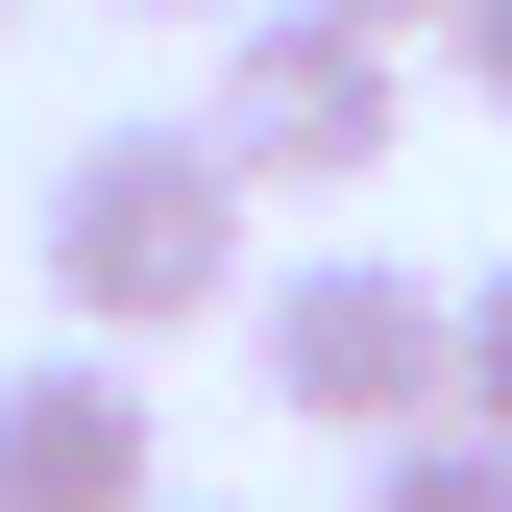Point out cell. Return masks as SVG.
<instances>
[{"label":"cell","mask_w":512,"mask_h":512,"mask_svg":"<svg viewBox=\"0 0 512 512\" xmlns=\"http://www.w3.org/2000/svg\"><path fill=\"white\" fill-rule=\"evenodd\" d=\"M0 512H171V439H147V366L122 342L0 366Z\"/></svg>","instance_id":"4"},{"label":"cell","mask_w":512,"mask_h":512,"mask_svg":"<svg viewBox=\"0 0 512 512\" xmlns=\"http://www.w3.org/2000/svg\"><path fill=\"white\" fill-rule=\"evenodd\" d=\"M196 122L244 147V196H366V171H391V122H415V49L342 25V0H244Z\"/></svg>","instance_id":"3"},{"label":"cell","mask_w":512,"mask_h":512,"mask_svg":"<svg viewBox=\"0 0 512 512\" xmlns=\"http://www.w3.org/2000/svg\"><path fill=\"white\" fill-rule=\"evenodd\" d=\"M439 74H464V98H512V0H464V25H439Z\"/></svg>","instance_id":"7"},{"label":"cell","mask_w":512,"mask_h":512,"mask_svg":"<svg viewBox=\"0 0 512 512\" xmlns=\"http://www.w3.org/2000/svg\"><path fill=\"white\" fill-rule=\"evenodd\" d=\"M244 293V147L220 122H98L49 147V317L74 342H171Z\"/></svg>","instance_id":"1"},{"label":"cell","mask_w":512,"mask_h":512,"mask_svg":"<svg viewBox=\"0 0 512 512\" xmlns=\"http://www.w3.org/2000/svg\"><path fill=\"white\" fill-rule=\"evenodd\" d=\"M366 512H512V439L439 415V439H391V464H366Z\"/></svg>","instance_id":"5"},{"label":"cell","mask_w":512,"mask_h":512,"mask_svg":"<svg viewBox=\"0 0 512 512\" xmlns=\"http://www.w3.org/2000/svg\"><path fill=\"white\" fill-rule=\"evenodd\" d=\"M171 512H196V488H171Z\"/></svg>","instance_id":"10"},{"label":"cell","mask_w":512,"mask_h":512,"mask_svg":"<svg viewBox=\"0 0 512 512\" xmlns=\"http://www.w3.org/2000/svg\"><path fill=\"white\" fill-rule=\"evenodd\" d=\"M244 366H269V415H317V439H439L464 415V293L439 269H391V244H317V269H269L244 293Z\"/></svg>","instance_id":"2"},{"label":"cell","mask_w":512,"mask_h":512,"mask_svg":"<svg viewBox=\"0 0 512 512\" xmlns=\"http://www.w3.org/2000/svg\"><path fill=\"white\" fill-rule=\"evenodd\" d=\"M147 25H244V0H147Z\"/></svg>","instance_id":"9"},{"label":"cell","mask_w":512,"mask_h":512,"mask_svg":"<svg viewBox=\"0 0 512 512\" xmlns=\"http://www.w3.org/2000/svg\"><path fill=\"white\" fill-rule=\"evenodd\" d=\"M342 25H391V49H415V25H464V0H342Z\"/></svg>","instance_id":"8"},{"label":"cell","mask_w":512,"mask_h":512,"mask_svg":"<svg viewBox=\"0 0 512 512\" xmlns=\"http://www.w3.org/2000/svg\"><path fill=\"white\" fill-rule=\"evenodd\" d=\"M464 439H512V269H464Z\"/></svg>","instance_id":"6"}]
</instances>
